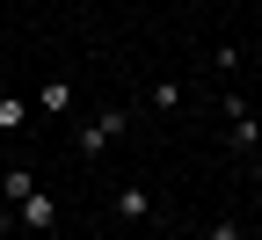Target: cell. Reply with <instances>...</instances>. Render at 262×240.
Here are the masks:
<instances>
[{
  "label": "cell",
  "mask_w": 262,
  "mask_h": 240,
  "mask_svg": "<svg viewBox=\"0 0 262 240\" xmlns=\"http://www.w3.org/2000/svg\"><path fill=\"white\" fill-rule=\"evenodd\" d=\"M29 189H37V175H29V167H0V204H22Z\"/></svg>",
  "instance_id": "6"
},
{
  "label": "cell",
  "mask_w": 262,
  "mask_h": 240,
  "mask_svg": "<svg viewBox=\"0 0 262 240\" xmlns=\"http://www.w3.org/2000/svg\"><path fill=\"white\" fill-rule=\"evenodd\" d=\"M37 110L44 117H66V110H73V80H44L37 88Z\"/></svg>",
  "instance_id": "5"
},
{
  "label": "cell",
  "mask_w": 262,
  "mask_h": 240,
  "mask_svg": "<svg viewBox=\"0 0 262 240\" xmlns=\"http://www.w3.org/2000/svg\"><path fill=\"white\" fill-rule=\"evenodd\" d=\"M248 175H255V189H262V153H255V167H248Z\"/></svg>",
  "instance_id": "10"
},
{
  "label": "cell",
  "mask_w": 262,
  "mask_h": 240,
  "mask_svg": "<svg viewBox=\"0 0 262 240\" xmlns=\"http://www.w3.org/2000/svg\"><path fill=\"white\" fill-rule=\"evenodd\" d=\"M117 219H124V226H146V219H153V189L124 182V189H117Z\"/></svg>",
  "instance_id": "4"
},
{
  "label": "cell",
  "mask_w": 262,
  "mask_h": 240,
  "mask_svg": "<svg viewBox=\"0 0 262 240\" xmlns=\"http://www.w3.org/2000/svg\"><path fill=\"white\" fill-rule=\"evenodd\" d=\"M226 139H233V153H262V117L241 95H226Z\"/></svg>",
  "instance_id": "2"
},
{
  "label": "cell",
  "mask_w": 262,
  "mask_h": 240,
  "mask_svg": "<svg viewBox=\"0 0 262 240\" xmlns=\"http://www.w3.org/2000/svg\"><path fill=\"white\" fill-rule=\"evenodd\" d=\"M146 102H153V110H182V80H153Z\"/></svg>",
  "instance_id": "8"
},
{
  "label": "cell",
  "mask_w": 262,
  "mask_h": 240,
  "mask_svg": "<svg viewBox=\"0 0 262 240\" xmlns=\"http://www.w3.org/2000/svg\"><path fill=\"white\" fill-rule=\"evenodd\" d=\"M15 226H22V233H51V226H58V197H51V189H29V197L15 204Z\"/></svg>",
  "instance_id": "3"
},
{
  "label": "cell",
  "mask_w": 262,
  "mask_h": 240,
  "mask_svg": "<svg viewBox=\"0 0 262 240\" xmlns=\"http://www.w3.org/2000/svg\"><path fill=\"white\" fill-rule=\"evenodd\" d=\"M204 240H248V233H241V219H211V226H204Z\"/></svg>",
  "instance_id": "9"
},
{
  "label": "cell",
  "mask_w": 262,
  "mask_h": 240,
  "mask_svg": "<svg viewBox=\"0 0 262 240\" xmlns=\"http://www.w3.org/2000/svg\"><path fill=\"white\" fill-rule=\"evenodd\" d=\"M124 131H131V110H95V117L73 131V153H80V160H102Z\"/></svg>",
  "instance_id": "1"
},
{
  "label": "cell",
  "mask_w": 262,
  "mask_h": 240,
  "mask_svg": "<svg viewBox=\"0 0 262 240\" xmlns=\"http://www.w3.org/2000/svg\"><path fill=\"white\" fill-rule=\"evenodd\" d=\"M51 240H80V233H51Z\"/></svg>",
  "instance_id": "11"
},
{
  "label": "cell",
  "mask_w": 262,
  "mask_h": 240,
  "mask_svg": "<svg viewBox=\"0 0 262 240\" xmlns=\"http://www.w3.org/2000/svg\"><path fill=\"white\" fill-rule=\"evenodd\" d=\"M22 124H29V102L22 95H0V139H15Z\"/></svg>",
  "instance_id": "7"
},
{
  "label": "cell",
  "mask_w": 262,
  "mask_h": 240,
  "mask_svg": "<svg viewBox=\"0 0 262 240\" xmlns=\"http://www.w3.org/2000/svg\"><path fill=\"white\" fill-rule=\"evenodd\" d=\"M0 240H22V233H0Z\"/></svg>",
  "instance_id": "12"
}]
</instances>
